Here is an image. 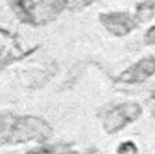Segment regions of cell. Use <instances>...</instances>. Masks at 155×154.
Returning <instances> with one entry per match:
<instances>
[{"label":"cell","mask_w":155,"mask_h":154,"mask_svg":"<svg viewBox=\"0 0 155 154\" xmlns=\"http://www.w3.org/2000/svg\"><path fill=\"white\" fill-rule=\"evenodd\" d=\"M40 2L50 13H58L64 7V0H40Z\"/></svg>","instance_id":"cell-8"},{"label":"cell","mask_w":155,"mask_h":154,"mask_svg":"<svg viewBox=\"0 0 155 154\" xmlns=\"http://www.w3.org/2000/svg\"><path fill=\"white\" fill-rule=\"evenodd\" d=\"M142 114V107L136 102H124L108 109L102 119L103 129L113 135L121 131L125 126L137 120Z\"/></svg>","instance_id":"cell-2"},{"label":"cell","mask_w":155,"mask_h":154,"mask_svg":"<svg viewBox=\"0 0 155 154\" xmlns=\"http://www.w3.org/2000/svg\"><path fill=\"white\" fill-rule=\"evenodd\" d=\"M116 153L117 154H138V148L133 142L125 141V142L119 144Z\"/></svg>","instance_id":"cell-10"},{"label":"cell","mask_w":155,"mask_h":154,"mask_svg":"<svg viewBox=\"0 0 155 154\" xmlns=\"http://www.w3.org/2000/svg\"><path fill=\"white\" fill-rule=\"evenodd\" d=\"M155 12V0H143L136 7L134 16L139 23L149 21Z\"/></svg>","instance_id":"cell-7"},{"label":"cell","mask_w":155,"mask_h":154,"mask_svg":"<svg viewBox=\"0 0 155 154\" xmlns=\"http://www.w3.org/2000/svg\"><path fill=\"white\" fill-rule=\"evenodd\" d=\"M150 102H151V114H153V116H155V91L153 92Z\"/></svg>","instance_id":"cell-12"},{"label":"cell","mask_w":155,"mask_h":154,"mask_svg":"<svg viewBox=\"0 0 155 154\" xmlns=\"http://www.w3.org/2000/svg\"><path fill=\"white\" fill-rule=\"evenodd\" d=\"M155 74V57H144L128 68L119 76L117 81L122 84H140Z\"/></svg>","instance_id":"cell-4"},{"label":"cell","mask_w":155,"mask_h":154,"mask_svg":"<svg viewBox=\"0 0 155 154\" xmlns=\"http://www.w3.org/2000/svg\"><path fill=\"white\" fill-rule=\"evenodd\" d=\"M8 5L21 22L27 24H36L34 0H8Z\"/></svg>","instance_id":"cell-6"},{"label":"cell","mask_w":155,"mask_h":154,"mask_svg":"<svg viewBox=\"0 0 155 154\" xmlns=\"http://www.w3.org/2000/svg\"><path fill=\"white\" fill-rule=\"evenodd\" d=\"M52 133L53 130L50 122L40 116L13 112L0 113V147L29 142L42 143Z\"/></svg>","instance_id":"cell-1"},{"label":"cell","mask_w":155,"mask_h":154,"mask_svg":"<svg viewBox=\"0 0 155 154\" xmlns=\"http://www.w3.org/2000/svg\"><path fill=\"white\" fill-rule=\"evenodd\" d=\"M99 22L109 34L119 38L130 34L139 24L134 13L127 11L103 12L99 15Z\"/></svg>","instance_id":"cell-3"},{"label":"cell","mask_w":155,"mask_h":154,"mask_svg":"<svg viewBox=\"0 0 155 154\" xmlns=\"http://www.w3.org/2000/svg\"><path fill=\"white\" fill-rule=\"evenodd\" d=\"M96 1H98V0H64V7L71 10V11H78V10H82V8L92 5Z\"/></svg>","instance_id":"cell-9"},{"label":"cell","mask_w":155,"mask_h":154,"mask_svg":"<svg viewBox=\"0 0 155 154\" xmlns=\"http://www.w3.org/2000/svg\"><path fill=\"white\" fill-rule=\"evenodd\" d=\"M94 148H88L85 150L78 149L71 143H54V144H42L28 150L24 154H94Z\"/></svg>","instance_id":"cell-5"},{"label":"cell","mask_w":155,"mask_h":154,"mask_svg":"<svg viewBox=\"0 0 155 154\" xmlns=\"http://www.w3.org/2000/svg\"><path fill=\"white\" fill-rule=\"evenodd\" d=\"M144 42L147 45H155V25L150 27L144 34Z\"/></svg>","instance_id":"cell-11"}]
</instances>
